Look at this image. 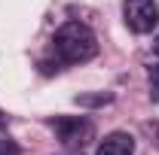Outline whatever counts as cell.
Here are the masks:
<instances>
[{"instance_id":"obj_1","label":"cell","mask_w":159,"mask_h":155,"mask_svg":"<svg viewBox=\"0 0 159 155\" xmlns=\"http://www.w3.org/2000/svg\"><path fill=\"white\" fill-rule=\"evenodd\" d=\"M52 49L64 64H86L98 55V40L83 21H67L55 31Z\"/></svg>"},{"instance_id":"obj_2","label":"cell","mask_w":159,"mask_h":155,"mask_svg":"<svg viewBox=\"0 0 159 155\" xmlns=\"http://www.w3.org/2000/svg\"><path fill=\"white\" fill-rule=\"evenodd\" d=\"M49 125L58 137V143H64V146H86L95 137V125L83 116H55Z\"/></svg>"},{"instance_id":"obj_3","label":"cell","mask_w":159,"mask_h":155,"mask_svg":"<svg viewBox=\"0 0 159 155\" xmlns=\"http://www.w3.org/2000/svg\"><path fill=\"white\" fill-rule=\"evenodd\" d=\"M122 15L129 31L135 34H150L159 24V3L156 0H125L122 3Z\"/></svg>"},{"instance_id":"obj_4","label":"cell","mask_w":159,"mask_h":155,"mask_svg":"<svg viewBox=\"0 0 159 155\" xmlns=\"http://www.w3.org/2000/svg\"><path fill=\"white\" fill-rule=\"evenodd\" d=\"M132 152H135V137L129 131H113L98 143L95 155H132Z\"/></svg>"},{"instance_id":"obj_5","label":"cell","mask_w":159,"mask_h":155,"mask_svg":"<svg viewBox=\"0 0 159 155\" xmlns=\"http://www.w3.org/2000/svg\"><path fill=\"white\" fill-rule=\"evenodd\" d=\"M74 100H77L80 107H104V103L113 100V94H104V91H98V94H77Z\"/></svg>"},{"instance_id":"obj_6","label":"cell","mask_w":159,"mask_h":155,"mask_svg":"<svg viewBox=\"0 0 159 155\" xmlns=\"http://www.w3.org/2000/svg\"><path fill=\"white\" fill-rule=\"evenodd\" d=\"M147 79H150V100L159 103V64L147 67Z\"/></svg>"},{"instance_id":"obj_7","label":"cell","mask_w":159,"mask_h":155,"mask_svg":"<svg viewBox=\"0 0 159 155\" xmlns=\"http://www.w3.org/2000/svg\"><path fill=\"white\" fill-rule=\"evenodd\" d=\"M21 146L19 143H12V140H0V155H19Z\"/></svg>"},{"instance_id":"obj_8","label":"cell","mask_w":159,"mask_h":155,"mask_svg":"<svg viewBox=\"0 0 159 155\" xmlns=\"http://www.w3.org/2000/svg\"><path fill=\"white\" fill-rule=\"evenodd\" d=\"M6 125H9V119H6V113H0V131H3Z\"/></svg>"},{"instance_id":"obj_9","label":"cell","mask_w":159,"mask_h":155,"mask_svg":"<svg viewBox=\"0 0 159 155\" xmlns=\"http://www.w3.org/2000/svg\"><path fill=\"white\" fill-rule=\"evenodd\" d=\"M153 52L159 55V34H156V40H153Z\"/></svg>"}]
</instances>
